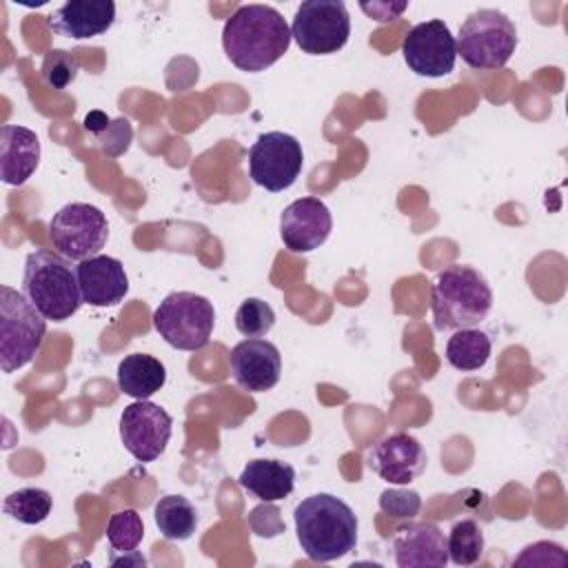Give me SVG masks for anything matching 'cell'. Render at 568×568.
<instances>
[{
  "mask_svg": "<svg viewBox=\"0 0 568 568\" xmlns=\"http://www.w3.org/2000/svg\"><path fill=\"white\" fill-rule=\"evenodd\" d=\"M226 58L246 73L275 64L291 47V27L268 4H242L222 29Z\"/></svg>",
  "mask_w": 568,
  "mask_h": 568,
  "instance_id": "6da1fadb",
  "label": "cell"
},
{
  "mask_svg": "<svg viewBox=\"0 0 568 568\" xmlns=\"http://www.w3.org/2000/svg\"><path fill=\"white\" fill-rule=\"evenodd\" d=\"M295 532L311 561H335L357 544V517L353 508L335 495L317 493L295 506Z\"/></svg>",
  "mask_w": 568,
  "mask_h": 568,
  "instance_id": "7a4b0ae2",
  "label": "cell"
},
{
  "mask_svg": "<svg viewBox=\"0 0 568 568\" xmlns=\"http://www.w3.org/2000/svg\"><path fill=\"white\" fill-rule=\"evenodd\" d=\"M433 324L437 331L473 328L493 308V291L473 266L455 264L437 273L430 286Z\"/></svg>",
  "mask_w": 568,
  "mask_h": 568,
  "instance_id": "3957f363",
  "label": "cell"
},
{
  "mask_svg": "<svg viewBox=\"0 0 568 568\" xmlns=\"http://www.w3.org/2000/svg\"><path fill=\"white\" fill-rule=\"evenodd\" d=\"M22 293L51 322H64L84 304L78 273L71 262L53 251L38 248L24 260Z\"/></svg>",
  "mask_w": 568,
  "mask_h": 568,
  "instance_id": "277c9868",
  "label": "cell"
},
{
  "mask_svg": "<svg viewBox=\"0 0 568 568\" xmlns=\"http://www.w3.org/2000/svg\"><path fill=\"white\" fill-rule=\"evenodd\" d=\"M47 335L44 315L31 300L11 288H0V368L13 373L27 366L40 351Z\"/></svg>",
  "mask_w": 568,
  "mask_h": 568,
  "instance_id": "5b68a950",
  "label": "cell"
},
{
  "mask_svg": "<svg viewBox=\"0 0 568 568\" xmlns=\"http://www.w3.org/2000/svg\"><path fill=\"white\" fill-rule=\"evenodd\" d=\"M153 326L169 346L178 351H200L211 339L215 308L204 295L175 291L153 311Z\"/></svg>",
  "mask_w": 568,
  "mask_h": 568,
  "instance_id": "8992f818",
  "label": "cell"
},
{
  "mask_svg": "<svg viewBox=\"0 0 568 568\" xmlns=\"http://www.w3.org/2000/svg\"><path fill=\"white\" fill-rule=\"evenodd\" d=\"M517 49L513 20L497 9L473 11L457 36V55L473 69H501Z\"/></svg>",
  "mask_w": 568,
  "mask_h": 568,
  "instance_id": "52a82bcc",
  "label": "cell"
},
{
  "mask_svg": "<svg viewBox=\"0 0 568 568\" xmlns=\"http://www.w3.org/2000/svg\"><path fill=\"white\" fill-rule=\"evenodd\" d=\"M351 36V18L339 0H306L297 7L291 38L308 55L337 53Z\"/></svg>",
  "mask_w": 568,
  "mask_h": 568,
  "instance_id": "ba28073f",
  "label": "cell"
},
{
  "mask_svg": "<svg viewBox=\"0 0 568 568\" xmlns=\"http://www.w3.org/2000/svg\"><path fill=\"white\" fill-rule=\"evenodd\" d=\"M53 248L75 262L98 255L109 237L106 215L87 202L64 204L49 222Z\"/></svg>",
  "mask_w": 568,
  "mask_h": 568,
  "instance_id": "9c48e42d",
  "label": "cell"
},
{
  "mask_svg": "<svg viewBox=\"0 0 568 568\" xmlns=\"http://www.w3.org/2000/svg\"><path fill=\"white\" fill-rule=\"evenodd\" d=\"M302 164V144L284 131L262 133L248 149V175L257 186L271 193L293 186L300 178Z\"/></svg>",
  "mask_w": 568,
  "mask_h": 568,
  "instance_id": "30bf717a",
  "label": "cell"
},
{
  "mask_svg": "<svg viewBox=\"0 0 568 568\" xmlns=\"http://www.w3.org/2000/svg\"><path fill=\"white\" fill-rule=\"evenodd\" d=\"M171 430V415L149 399H138L124 406L120 415V439L124 448L142 464L155 462L164 453Z\"/></svg>",
  "mask_w": 568,
  "mask_h": 568,
  "instance_id": "8fae6325",
  "label": "cell"
},
{
  "mask_svg": "<svg viewBox=\"0 0 568 568\" xmlns=\"http://www.w3.org/2000/svg\"><path fill=\"white\" fill-rule=\"evenodd\" d=\"M408 69L424 78H442L455 69L457 40L444 20L415 24L402 42Z\"/></svg>",
  "mask_w": 568,
  "mask_h": 568,
  "instance_id": "7c38bea8",
  "label": "cell"
},
{
  "mask_svg": "<svg viewBox=\"0 0 568 568\" xmlns=\"http://www.w3.org/2000/svg\"><path fill=\"white\" fill-rule=\"evenodd\" d=\"M333 229L328 206L313 195L291 202L280 217V235L291 253H311L320 248Z\"/></svg>",
  "mask_w": 568,
  "mask_h": 568,
  "instance_id": "4fadbf2b",
  "label": "cell"
},
{
  "mask_svg": "<svg viewBox=\"0 0 568 568\" xmlns=\"http://www.w3.org/2000/svg\"><path fill=\"white\" fill-rule=\"evenodd\" d=\"M231 375L248 393L271 390L282 375V355L277 346L262 337H246L231 348Z\"/></svg>",
  "mask_w": 568,
  "mask_h": 568,
  "instance_id": "5bb4252c",
  "label": "cell"
},
{
  "mask_svg": "<svg viewBox=\"0 0 568 568\" xmlns=\"http://www.w3.org/2000/svg\"><path fill=\"white\" fill-rule=\"evenodd\" d=\"M428 457L419 439L408 433H393L379 439L368 453V468L384 481L408 486L426 470Z\"/></svg>",
  "mask_w": 568,
  "mask_h": 568,
  "instance_id": "9a60e30c",
  "label": "cell"
},
{
  "mask_svg": "<svg viewBox=\"0 0 568 568\" xmlns=\"http://www.w3.org/2000/svg\"><path fill=\"white\" fill-rule=\"evenodd\" d=\"M393 555L399 568H444L448 564L446 537L430 521H410L393 535Z\"/></svg>",
  "mask_w": 568,
  "mask_h": 568,
  "instance_id": "2e32d148",
  "label": "cell"
},
{
  "mask_svg": "<svg viewBox=\"0 0 568 568\" xmlns=\"http://www.w3.org/2000/svg\"><path fill=\"white\" fill-rule=\"evenodd\" d=\"M82 302L91 306H115L129 291L124 264L111 255H93L75 266Z\"/></svg>",
  "mask_w": 568,
  "mask_h": 568,
  "instance_id": "e0dca14e",
  "label": "cell"
},
{
  "mask_svg": "<svg viewBox=\"0 0 568 568\" xmlns=\"http://www.w3.org/2000/svg\"><path fill=\"white\" fill-rule=\"evenodd\" d=\"M115 20V4L111 0H71L53 11L49 27L53 33L87 40L102 36Z\"/></svg>",
  "mask_w": 568,
  "mask_h": 568,
  "instance_id": "ac0fdd59",
  "label": "cell"
},
{
  "mask_svg": "<svg viewBox=\"0 0 568 568\" xmlns=\"http://www.w3.org/2000/svg\"><path fill=\"white\" fill-rule=\"evenodd\" d=\"M40 162L38 135L20 124H4L0 129V178L4 184H24Z\"/></svg>",
  "mask_w": 568,
  "mask_h": 568,
  "instance_id": "d6986e66",
  "label": "cell"
},
{
  "mask_svg": "<svg viewBox=\"0 0 568 568\" xmlns=\"http://www.w3.org/2000/svg\"><path fill=\"white\" fill-rule=\"evenodd\" d=\"M237 484L260 501H277L293 493L295 468L280 459H251L242 468Z\"/></svg>",
  "mask_w": 568,
  "mask_h": 568,
  "instance_id": "ffe728a7",
  "label": "cell"
},
{
  "mask_svg": "<svg viewBox=\"0 0 568 568\" xmlns=\"http://www.w3.org/2000/svg\"><path fill=\"white\" fill-rule=\"evenodd\" d=\"M166 382L164 364L146 353H131L118 364V388L133 399H149Z\"/></svg>",
  "mask_w": 568,
  "mask_h": 568,
  "instance_id": "44dd1931",
  "label": "cell"
},
{
  "mask_svg": "<svg viewBox=\"0 0 568 568\" xmlns=\"http://www.w3.org/2000/svg\"><path fill=\"white\" fill-rule=\"evenodd\" d=\"M155 526L169 541H186L197 528L195 506L184 495H164L153 508Z\"/></svg>",
  "mask_w": 568,
  "mask_h": 568,
  "instance_id": "7402d4cb",
  "label": "cell"
},
{
  "mask_svg": "<svg viewBox=\"0 0 568 568\" xmlns=\"http://www.w3.org/2000/svg\"><path fill=\"white\" fill-rule=\"evenodd\" d=\"M493 351L490 337L479 328H459L446 342V362L457 371H479Z\"/></svg>",
  "mask_w": 568,
  "mask_h": 568,
  "instance_id": "603a6c76",
  "label": "cell"
},
{
  "mask_svg": "<svg viewBox=\"0 0 568 568\" xmlns=\"http://www.w3.org/2000/svg\"><path fill=\"white\" fill-rule=\"evenodd\" d=\"M51 506H53V499H51L49 490L38 488V486L18 488V490L9 493L2 501L4 515H9L11 519H16L20 524H27V526L42 524L49 517Z\"/></svg>",
  "mask_w": 568,
  "mask_h": 568,
  "instance_id": "cb8c5ba5",
  "label": "cell"
},
{
  "mask_svg": "<svg viewBox=\"0 0 568 568\" xmlns=\"http://www.w3.org/2000/svg\"><path fill=\"white\" fill-rule=\"evenodd\" d=\"M448 559L457 566H473L484 555V532L477 521L462 519L457 521L446 537Z\"/></svg>",
  "mask_w": 568,
  "mask_h": 568,
  "instance_id": "d4e9b609",
  "label": "cell"
},
{
  "mask_svg": "<svg viewBox=\"0 0 568 568\" xmlns=\"http://www.w3.org/2000/svg\"><path fill=\"white\" fill-rule=\"evenodd\" d=\"M142 537H144V524H142V517L138 515V510L124 508L109 517L106 541L115 552H124V555L135 552Z\"/></svg>",
  "mask_w": 568,
  "mask_h": 568,
  "instance_id": "484cf974",
  "label": "cell"
},
{
  "mask_svg": "<svg viewBox=\"0 0 568 568\" xmlns=\"http://www.w3.org/2000/svg\"><path fill=\"white\" fill-rule=\"evenodd\" d=\"M275 324V311L260 297H246L235 311V328L244 337H262Z\"/></svg>",
  "mask_w": 568,
  "mask_h": 568,
  "instance_id": "4316f807",
  "label": "cell"
},
{
  "mask_svg": "<svg viewBox=\"0 0 568 568\" xmlns=\"http://www.w3.org/2000/svg\"><path fill=\"white\" fill-rule=\"evenodd\" d=\"M40 71H42V80L47 87L67 89L80 71V58L75 55V51L53 49L44 55Z\"/></svg>",
  "mask_w": 568,
  "mask_h": 568,
  "instance_id": "83f0119b",
  "label": "cell"
},
{
  "mask_svg": "<svg viewBox=\"0 0 568 568\" xmlns=\"http://www.w3.org/2000/svg\"><path fill=\"white\" fill-rule=\"evenodd\" d=\"M379 508L388 517L413 519L422 508V497L417 490L408 488H386L379 495Z\"/></svg>",
  "mask_w": 568,
  "mask_h": 568,
  "instance_id": "f1b7e54d",
  "label": "cell"
},
{
  "mask_svg": "<svg viewBox=\"0 0 568 568\" xmlns=\"http://www.w3.org/2000/svg\"><path fill=\"white\" fill-rule=\"evenodd\" d=\"M131 135H133V131H131L129 120L118 118V120H111V124L100 135H95V140L102 142V151L106 155H120L129 149Z\"/></svg>",
  "mask_w": 568,
  "mask_h": 568,
  "instance_id": "f546056e",
  "label": "cell"
},
{
  "mask_svg": "<svg viewBox=\"0 0 568 568\" xmlns=\"http://www.w3.org/2000/svg\"><path fill=\"white\" fill-rule=\"evenodd\" d=\"M109 124H111V120H109L102 111H91V113L84 118V129H87L93 138L100 135Z\"/></svg>",
  "mask_w": 568,
  "mask_h": 568,
  "instance_id": "4dcf8cb0",
  "label": "cell"
}]
</instances>
